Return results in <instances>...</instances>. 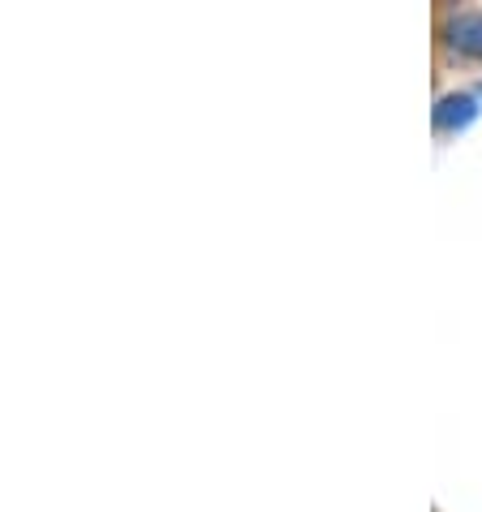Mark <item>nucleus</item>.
<instances>
[{
	"label": "nucleus",
	"mask_w": 482,
	"mask_h": 512,
	"mask_svg": "<svg viewBox=\"0 0 482 512\" xmlns=\"http://www.w3.org/2000/svg\"><path fill=\"white\" fill-rule=\"evenodd\" d=\"M439 44L457 61H482V9H448L439 22Z\"/></svg>",
	"instance_id": "obj_1"
},
{
	"label": "nucleus",
	"mask_w": 482,
	"mask_h": 512,
	"mask_svg": "<svg viewBox=\"0 0 482 512\" xmlns=\"http://www.w3.org/2000/svg\"><path fill=\"white\" fill-rule=\"evenodd\" d=\"M474 117H478V95L474 91H452L435 104V125L444 134H461Z\"/></svg>",
	"instance_id": "obj_2"
}]
</instances>
